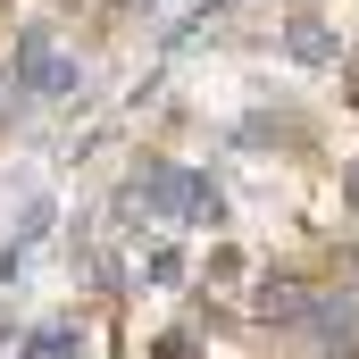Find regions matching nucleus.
Returning <instances> with one entry per match:
<instances>
[{"mask_svg": "<svg viewBox=\"0 0 359 359\" xmlns=\"http://www.w3.org/2000/svg\"><path fill=\"white\" fill-rule=\"evenodd\" d=\"M284 42H292V59H309V67H326V59H334V34H326L318 17H292V34H284Z\"/></svg>", "mask_w": 359, "mask_h": 359, "instance_id": "obj_4", "label": "nucleus"}, {"mask_svg": "<svg viewBox=\"0 0 359 359\" xmlns=\"http://www.w3.org/2000/svg\"><path fill=\"white\" fill-rule=\"evenodd\" d=\"M17 84L42 92V100L76 92V59H67V42H59L50 25H25V34H17Z\"/></svg>", "mask_w": 359, "mask_h": 359, "instance_id": "obj_1", "label": "nucleus"}, {"mask_svg": "<svg viewBox=\"0 0 359 359\" xmlns=\"http://www.w3.org/2000/svg\"><path fill=\"white\" fill-rule=\"evenodd\" d=\"M251 309H259V318H301V309H309V292H301V284H292V276H268V284H259V301H251Z\"/></svg>", "mask_w": 359, "mask_h": 359, "instance_id": "obj_3", "label": "nucleus"}, {"mask_svg": "<svg viewBox=\"0 0 359 359\" xmlns=\"http://www.w3.org/2000/svg\"><path fill=\"white\" fill-rule=\"evenodd\" d=\"M159 359H192V334H168V343H159Z\"/></svg>", "mask_w": 359, "mask_h": 359, "instance_id": "obj_6", "label": "nucleus"}, {"mask_svg": "<svg viewBox=\"0 0 359 359\" xmlns=\"http://www.w3.org/2000/svg\"><path fill=\"white\" fill-rule=\"evenodd\" d=\"M318 351H359V309L351 301H318Z\"/></svg>", "mask_w": 359, "mask_h": 359, "instance_id": "obj_2", "label": "nucleus"}, {"mask_svg": "<svg viewBox=\"0 0 359 359\" xmlns=\"http://www.w3.org/2000/svg\"><path fill=\"white\" fill-rule=\"evenodd\" d=\"M67 351H76V326H67V318H50V326L34 334V359H67Z\"/></svg>", "mask_w": 359, "mask_h": 359, "instance_id": "obj_5", "label": "nucleus"}]
</instances>
